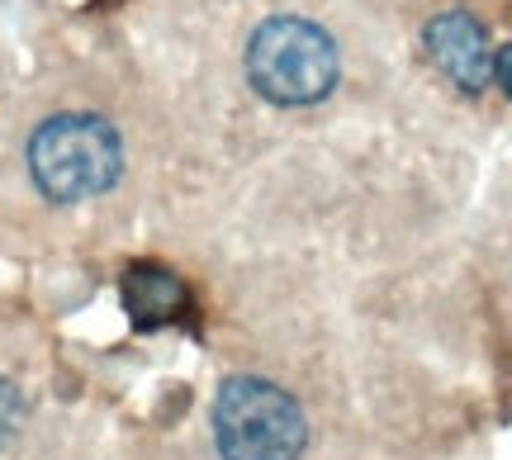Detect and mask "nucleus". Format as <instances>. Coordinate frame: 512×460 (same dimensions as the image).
Segmentation results:
<instances>
[{"label":"nucleus","mask_w":512,"mask_h":460,"mask_svg":"<svg viewBox=\"0 0 512 460\" xmlns=\"http://www.w3.org/2000/svg\"><path fill=\"white\" fill-rule=\"evenodd\" d=\"M119 133L95 114H57L29 138V171L48 200H86L119 181Z\"/></svg>","instance_id":"nucleus-2"},{"label":"nucleus","mask_w":512,"mask_h":460,"mask_svg":"<svg viewBox=\"0 0 512 460\" xmlns=\"http://www.w3.org/2000/svg\"><path fill=\"white\" fill-rule=\"evenodd\" d=\"M19 413H24V404H19V389L10 385V380H0V446L15 437Z\"/></svg>","instance_id":"nucleus-6"},{"label":"nucleus","mask_w":512,"mask_h":460,"mask_svg":"<svg viewBox=\"0 0 512 460\" xmlns=\"http://www.w3.org/2000/svg\"><path fill=\"white\" fill-rule=\"evenodd\" d=\"M247 76L275 105H313L337 86V48L309 19L275 15L247 43Z\"/></svg>","instance_id":"nucleus-3"},{"label":"nucleus","mask_w":512,"mask_h":460,"mask_svg":"<svg viewBox=\"0 0 512 460\" xmlns=\"http://www.w3.org/2000/svg\"><path fill=\"white\" fill-rule=\"evenodd\" d=\"M427 57L441 72L456 81L460 91H484V81L494 76V53H489V34L475 15L465 10H446L427 24Z\"/></svg>","instance_id":"nucleus-4"},{"label":"nucleus","mask_w":512,"mask_h":460,"mask_svg":"<svg viewBox=\"0 0 512 460\" xmlns=\"http://www.w3.org/2000/svg\"><path fill=\"white\" fill-rule=\"evenodd\" d=\"M494 76H498V86L512 95V43H503L494 53Z\"/></svg>","instance_id":"nucleus-7"},{"label":"nucleus","mask_w":512,"mask_h":460,"mask_svg":"<svg viewBox=\"0 0 512 460\" xmlns=\"http://www.w3.org/2000/svg\"><path fill=\"white\" fill-rule=\"evenodd\" d=\"M124 309L138 328H162L185 313V285L166 266H133L124 276Z\"/></svg>","instance_id":"nucleus-5"},{"label":"nucleus","mask_w":512,"mask_h":460,"mask_svg":"<svg viewBox=\"0 0 512 460\" xmlns=\"http://www.w3.org/2000/svg\"><path fill=\"white\" fill-rule=\"evenodd\" d=\"M214 442L228 460H294L309 442V423L280 385L233 375L214 394Z\"/></svg>","instance_id":"nucleus-1"}]
</instances>
